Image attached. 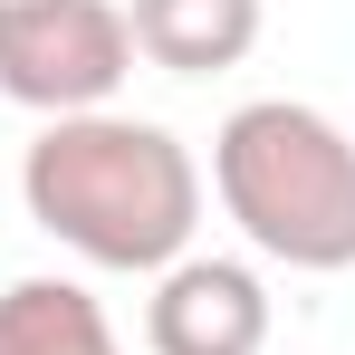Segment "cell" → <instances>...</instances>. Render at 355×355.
<instances>
[{"label": "cell", "instance_id": "7a4b0ae2", "mask_svg": "<svg viewBox=\"0 0 355 355\" xmlns=\"http://www.w3.org/2000/svg\"><path fill=\"white\" fill-rule=\"evenodd\" d=\"M211 182L259 259L336 279L355 269V135L327 125L317 106L259 96L211 135Z\"/></svg>", "mask_w": 355, "mask_h": 355}, {"label": "cell", "instance_id": "277c9868", "mask_svg": "<svg viewBox=\"0 0 355 355\" xmlns=\"http://www.w3.org/2000/svg\"><path fill=\"white\" fill-rule=\"evenodd\" d=\"M154 355H259L269 346V288L240 259H173L144 307Z\"/></svg>", "mask_w": 355, "mask_h": 355}, {"label": "cell", "instance_id": "52a82bcc", "mask_svg": "<svg viewBox=\"0 0 355 355\" xmlns=\"http://www.w3.org/2000/svg\"><path fill=\"white\" fill-rule=\"evenodd\" d=\"M39 10H58V0H0V29L10 19H39Z\"/></svg>", "mask_w": 355, "mask_h": 355}, {"label": "cell", "instance_id": "8992f818", "mask_svg": "<svg viewBox=\"0 0 355 355\" xmlns=\"http://www.w3.org/2000/svg\"><path fill=\"white\" fill-rule=\"evenodd\" d=\"M0 355H125V346L77 279H10L0 288Z\"/></svg>", "mask_w": 355, "mask_h": 355}, {"label": "cell", "instance_id": "3957f363", "mask_svg": "<svg viewBox=\"0 0 355 355\" xmlns=\"http://www.w3.org/2000/svg\"><path fill=\"white\" fill-rule=\"evenodd\" d=\"M135 67V29L116 0H58L0 29V96L29 116H96Z\"/></svg>", "mask_w": 355, "mask_h": 355}, {"label": "cell", "instance_id": "5b68a950", "mask_svg": "<svg viewBox=\"0 0 355 355\" xmlns=\"http://www.w3.org/2000/svg\"><path fill=\"white\" fill-rule=\"evenodd\" d=\"M135 58L173 67V77H221L259 49V0H125Z\"/></svg>", "mask_w": 355, "mask_h": 355}, {"label": "cell", "instance_id": "6da1fadb", "mask_svg": "<svg viewBox=\"0 0 355 355\" xmlns=\"http://www.w3.org/2000/svg\"><path fill=\"white\" fill-rule=\"evenodd\" d=\"M19 202L29 221L77 250L87 269H173L202 231V173L164 125L144 116H49L19 154Z\"/></svg>", "mask_w": 355, "mask_h": 355}]
</instances>
